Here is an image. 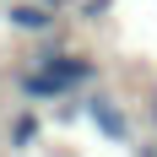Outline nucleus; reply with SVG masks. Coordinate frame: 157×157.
I'll return each instance as SVG.
<instances>
[{
    "label": "nucleus",
    "mask_w": 157,
    "mask_h": 157,
    "mask_svg": "<svg viewBox=\"0 0 157 157\" xmlns=\"http://www.w3.org/2000/svg\"><path fill=\"white\" fill-rule=\"evenodd\" d=\"M109 11V0H81V16H87V22H92V16H103Z\"/></svg>",
    "instance_id": "6"
},
{
    "label": "nucleus",
    "mask_w": 157,
    "mask_h": 157,
    "mask_svg": "<svg viewBox=\"0 0 157 157\" xmlns=\"http://www.w3.org/2000/svg\"><path fill=\"white\" fill-rule=\"evenodd\" d=\"M6 22H11L16 33H49L60 22V11H49L44 0H16V6H6Z\"/></svg>",
    "instance_id": "4"
},
{
    "label": "nucleus",
    "mask_w": 157,
    "mask_h": 157,
    "mask_svg": "<svg viewBox=\"0 0 157 157\" xmlns=\"http://www.w3.org/2000/svg\"><path fill=\"white\" fill-rule=\"evenodd\" d=\"M33 65H38V71H49V76H60L65 87H71V92H76V87H87V81H98V65L87 60V54H71V49H38V54H33Z\"/></svg>",
    "instance_id": "1"
},
{
    "label": "nucleus",
    "mask_w": 157,
    "mask_h": 157,
    "mask_svg": "<svg viewBox=\"0 0 157 157\" xmlns=\"http://www.w3.org/2000/svg\"><path fill=\"white\" fill-rule=\"evenodd\" d=\"M16 92L27 98V103H60V98H71V87H65L60 76L38 71V65H27V71L16 76Z\"/></svg>",
    "instance_id": "3"
},
{
    "label": "nucleus",
    "mask_w": 157,
    "mask_h": 157,
    "mask_svg": "<svg viewBox=\"0 0 157 157\" xmlns=\"http://www.w3.org/2000/svg\"><path fill=\"white\" fill-rule=\"evenodd\" d=\"M11 6H16V0H11Z\"/></svg>",
    "instance_id": "7"
},
{
    "label": "nucleus",
    "mask_w": 157,
    "mask_h": 157,
    "mask_svg": "<svg viewBox=\"0 0 157 157\" xmlns=\"http://www.w3.org/2000/svg\"><path fill=\"white\" fill-rule=\"evenodd\" d=\"M87 119H92L109 141H130V119H125V109H119L109 92H92V98H87Z\"/></svg>",
    "instance_id": "2"
},
{
    "label": "nucleus",
    "mask_w": 157,
    "mask_h": 157,
    "mask_svg": "<svg viewBox=\"0 0 157 157\" xmlns=\"http://www.w3.org/2000/svg\"><path fill=\"white\" fill-rule=\"evenodd\" d=\"M6 141H11L16 152H27V146L38 141V114H16V119H11V130H6Z\"/></svg>",
    "instance_id": "5"
}]
</instances>
